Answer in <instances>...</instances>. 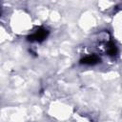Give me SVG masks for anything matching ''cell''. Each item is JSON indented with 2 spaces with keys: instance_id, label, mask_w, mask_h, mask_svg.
Instances as JSON below:
<instances>
[{
  "instance_id": "1",
  "label": "cell",
  "mask_w": 122,
  "mask_h": 122,
  "mask_svg": "<svg viewBox=\"0 0 122 122\" xmlns=\"http://www.w3.org/2000/svg\"><path fill=\"white\" fill-rule=\"evenodd\" d=\"M117 15L118 16L116 17V20L113 23V26L115 28V31H116L117 36L119 37V39L122 40V12H120Z\"/></svg>"
}]
</instances>
